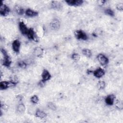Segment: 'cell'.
Wrapping results in <instances>:
<instances>
[{"mask_svg": "<svg viewBox=\"0 0 123 123\" xmlns=\"http://www.w3.org/2000/svg\"><path fill=\"white\" fill-rule=\"evenodd\" d=\"M1 53L3 55V59H2V65L7 68H9L11 66L12 64V61L11 60L10 57L9 55L7 54L6 51L2 48L0 49Z\"/></svg>", "mask_w": 123, "mask_h": 123, "instance_id": "6da1fadb", "label": "cell"}, {"mask_svg": "<svg viewBox=\"0 0 123 123\" xmlns=\"http://www.w3.org/2000/svg\"><path fill=\"white\" fill-rule=\"evenodd\" d=\"M74 36L76 39L79 40H86L88 39V36L86 34L81 30H77L74 32Z\"/></svg>", "mask_w": 123, "mask_h": 123, "instance_id": "7a4b0ae2", "label": "cell"}, {"mask_svg": "<svg viewBox=\"0 0 123 123\" xmlns=\"http://www.w3.org/2000/svg\"><path fill=\"white\" fill-rule=\"evenodd\" d=\"M97 58L98 62L101 65H106L109 63V59L107 56L102 53L98 54L97 57Z\"/></svg>", "mask_w": 123, "mask_h": 123, "instance_id": "3957f363", "label": "cell"}, {"mask_svg": "<svg viewBox=\"0 0 123 123\" xmlns=\"http://www.w3.org/2000/svg\"><path fill=\"white\" fill-rule=\"evenodd\" d=\"M10 12V8L6 5L3 3L2 1L1 2L0 6V14L3 16L8 15Z\"/></svg>", "mask_w": 123, "mask_h": 123, "instance_id": "277c9868", "label": "cell"}, {"mask_svg": "<svg viewBox=\"0 0 123 123\" xmlns=\"http://www.w3.org/2000/svg\"><path fill=\"white\" fill-rule=\"evenodd\" d=\"M18 26H19V30L20 31V32L25 36H27L28 30H29V28H28L27 27V26L24 23V22L23 21H20L19 22V24H18Z\"/></svg>", "mask_w": 123, "mask_h": 123, "instance_id": "5b68a950", "label": "cell"}, {"mask_svg": "<svg viewBox=\"0 0 123 123\" xmlns=\"http://www.w3.org/2000/svg\"><path fill=\"white\" fill-rule=\"evenodd\" d=\"M50 26L52 30H57L61 26V22L57 18L53 19L50 23Z\"/></svg>", "mask_w": 123, "mask_h": 123, "instance_id": "8992f818", "label": "cell"}, {"mask_svg": "<svg viewBox=\"0 0 123 123\" xmlns=\"http://www.w3.org/2000/svg\"><path fill=\"white\" fill-rule=\"evenodd\" d=\"M26 36L30 40H33L36 42H37L38 41L37 40L38 38L37 37L36 34L34 30L32 28H29V30H28V33H27V35Z\"/></svg>", "mask_w": 123, "mask_h": 123, "instance_id": "52a82bcc", "label": "cell"}, {"mask_svg": "<svg viewBox=\"0 0 123 123\" xmlns=\"http://www.w3.org/2000/svg\"><path fill=\"white\" fill-rule=\"evenodd\" d=\"M12 50L14 51V52L16 53H18L20 51V49L21 47L20 41L17 39L14 40L12 42Z\"/></svg>", "mask_w": 123, "mask_h": 123, "instance_id": "ba28073f", "label": "cell"}, {"mask_svg": "<svg viewBox=\"0 0 123 123\" xmlns=\"http://www.w3.org/2000/svg\"><path fill=\"white\" fill-rule=\"evenodd\" d=\"M115 96L113 94H110L107 95L105 98V102L106 104L109 106H112L114 104Z\"/></svg>", "mask_w": 123, "mask_h": 123, "instance_id": "9c48e42d", "label": "cell"}, {"mask_svg": "<svg viewBox=\"0 0 123 123\" xmlns=\"http://www.w3.org/2000/svg\"><path fill=\"white\" fill-rule=\"evenodd\" d=\"M65 2L69 6L77 7L81 6L84 3V1L83 0H66Z\"/></svg>", "mask_w": 123, "mask_h": 123, "instance_id": "30bf717a", "label": "cell"}, {"mask_svg": "<svg viewBox=\"0 0 123 123\" xmlns=\"http://www.w3.org/2000/svg\"><path fill=\"white\" fill-rule=\"evenodd\" d=\"M93 75L96 78H100L104 76V75L105 74V71L103 69L99 67L96 69L94 71H93Z\"/></svg>", "mask_w": 123, "mask_h": 123, "instance_id": "8fae6325", "label": "cell"}, {"mask_svg": "<svg viewBox=\"0 0 123 123\" xmlns=\"http://www.w3.org/2000/svg\"><path fill=\"white\" fill-rule=\"evenodd\" d=\"M41 78L43 82H45L49 81L51 78V74L46 69H44L41 74Z\"/></svg>", "mask_w": 123, "mask_h": 123, "instance_id": "7c38bea8", "label": "cell"}, {"mask_svg": "<svg viewBox=\"0 0 123 123\" xmlns=\"http://www.w3.org/2000/svg\"><path fill=\"white\" fill-rule=\"evenodd\" d=\"M33 53L36 57H41L44 53L43 49L40 47H37L34 49Z\"/></svg>", "mask_w": 123, "mask_h": 123, "instance_id": "4fadbf2b", "label": "cell"}, {"mask_svg": "<svg viewBox=\"0 0 123 123\" xmlns=\"http://www.w3.org/2000/svg\"><path fill=\"white\" fill-rule=\"evenodd\" d=\"M25 13L27 16L30 17H33L37 16L38 14L37 12L34 11L30 9H27L25 11Z\"/></svg>", "mask_w": 123, "mask_h": 123, "instance_id": "5bb4252c", "label": "cell"}, {"mask_svg": "<svg viewBox=\"0 0 123 123\" xmlns=\"http://www.w3.org/2000/svg\"><path fill=\"white\" fill-rule=\"evenodd\" d=\"M35 116L40 119H44L47 116V114L45 113L44 111L40 110V109H37L36 111L35 112Z\"/></svg>", "mask_w": 123, "mask_h": 123, "instance_id": "9a60e30c", "label": "cell"}, {"mask_svg": "<svg viewBox=\"0 0 123 123\" xmlns=\"http://www.w3.org/2000/svg\"><path fill=\"white\" fill-rule=\"evenodd\" d=\"M51 7L53 9L60 10L62 8V4L58 1H52L51 2Z\"/></svg>", "mask_w": 123, "mask_h": 123, "instance_id": "2e32d148", "label": "cell"}, {"mask_svg": "<svg viewBox=\"0 0 123 123\" xmlns=\"http://www.w3.org/2000/svg\"><path fill=\"white\" fill-rule=\"evenodd\" d=\"M25 111V106L23 103H19L16 107V111L20 114L24 113Z\"/></svg>", "mask_w": 123, "mask_h": 123, "instance_id": "e0dca14e", "label": "cell"}, {"mask_svg": "<svg viewBox=\"0 0 123 123\" xmlns=\"http://www.w3.org/2000/svg\"><path fill=\"white\" fill-rule=\"evenodd\" d=\"M15 11L16 13L19 15H23L24 12H25L24 9L21 6L18 5H16L15 6Z\"/></svg>", "mask_w": 123, "mask_h": 123, "instance_id": "ac0fdd59", "label": "cell"}, {"mask_svg": "<svg viewBox=\"0 0 123 123\" xmlns=\"http://www.w3.org/2000/svg\"><path fill=\"white\" fill-rule=\"evenodd\" d=\"M82 54L87 58H90L92 56V52L88 49H84L82 51Z\"/></svg>", "mask_w": 123, "mask_h": 123, "instance_id": "d6986e66", "label": "cell"}, {"mask_svg": "<svg viewBox=\"0 0 123 123\" xmlns=\"http://www.w3.org/2000/svg\"><path fill=\"white\" fill-rule=\"evenodd\" d=\"M106 86L105 82L103 81H99L97 83V87L99 90L104 89Z\"/></svg>", "mask_w": 123, "mask_h": 123, "instance_id": "ffe728a7", "label": "cell"}, {"mask_svg": "<svg viewBox=\"0 0 123 123\" xmlns=\"http://www.w3.org/2000/svg\"><path fill=\"white\" fill-rule=\"evenodd\" d=\"M104 12L106 14H107L110 16H111V17H113L115 14L114 11L110 8H107V9H105L104 11Z\"/></svg>", "mask_w": 123, "mask_h": 123, "instance_id": "44dd1931", "label": "cell"}, {"mask_svg": "<svg viewBox=\"0 0 123 123\" xmlns=\"http://www.w3.org/2000/svg\"><path fill=\"white\" fill-rule=\"evenodd\" d=\"M71 58L74 61L78 62L80 59V56L77 53H74L72 54Z\"/></svg>", "mask_w": 123, "mask_h": 123, "instance_id": "7402d4cb", "label": "cell"}, {"mask_svg": "<svg viewBox=\"0 0 123 123\" xmlns=\"http://www.w3.org/2000/svg\"><path fill=\"white\" fill-rule=\"evenodd\" d=\"M47 107L49 109H50L52 111H55L57 109V107L55 105V104H54L53 103L51 102L48 103Z\"/></svg>", "mask_w": 123, "mask_h": 123, "instance_id": "603a6c76", "label": "cell"}, {"mask_svg": "<svg viewBox=\"0 0 123 123\" xmlns=\"http://www.w3.org/2000/svg\"><path fill=\"white\" fill-rule=\"evenodd\" d=\"M30 101L33 104H37L39 101V98L37 95H33L31 97Z\"/></svg>", "mask_w": 123, "mask_h": 123, "instance_id": "cb8c5ba5", "label": "cell"}, {"mask_svg": "<svg viewBox=\"0 0 123 123\" xmlns=\"http://www.w3.org/2000/svg\"><path fill=\"white\" fill-rule=\"evenodd\" d=\"M18 65L19 67L22 69H25L26 67V63L23 61H20L18 62Z\"/></svg>", "mask_w": 123, "mask_h": 123, "instance_id": "d4e9b609", "label": "cell"}, {"mask_svg": "<svg viewBox=\"0 0 123 123\" xmlns=\"http://www.w3.org/2000/svg\"><path fill=\"white\" fill-rule=\"evenodd\" d=\"M114 103H115V105L116 107L117 108H118L119 109H122V108H123V104L120 101H119L118 100H117L115 101V100Z\"/></svg>", "mask_w": 123, "mask_h": 123, "instance_id": "484cf974", "label": "cell"}, {"mask_svg": "<svg viewBox=\"0 0 123 123\" xmlns=\"http://www.w3.org/2000/svg\"><path fill=\"white\" fill-rule=\"evenodd\" d=\"M116 9L119 11H123V4L122 3H118L116 5Z\"/></svg>", "mask_w": 123, "mask_h": 123, "instance_id": "4316f807", "label": "cell"}, {"mask_svg": "<svg viewBox=\"0 0 123 123\" xmlns=\"http://www.w3.org/2000/svg\"><path fill=\"white\" fill-rule=\"evenodd\" d=\"M105 2H106V0H100L98 1V4L100 5H102L104 4Z\"/></svg>", "mask_w": 123, "mask_h": 123, "instance_id": "83f0119b", "label": "cell"}, {"mask_svg": "<svg viewBox=\"0 0 123 123\" xmlns=\"http://www.w3.org/2000/svg\"><path fill=\"white\" fill-rule=\"evenodd\" d=\"M1 108L3 110H6L8 108V107L5 104H1Z\"/></svg>", "mask_w": 123, "mask_h": 123, "instance_id": "f1b7e54d", "label": "cell"}]
</instances>
